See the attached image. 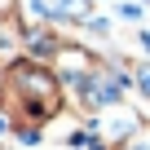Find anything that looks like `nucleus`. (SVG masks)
<instances>
[{"mask_svg": "<svg viewBox=\"0 0 150 150\" xmlns=\"http://www.w3.org/2000/svg\"><path fill=\"white\" fill-rule=\"evenodd\" d=\"M0 150H5V146H0Z\"/></svg>", "mask_w": 150, "mask_h": 150, "instance_id": "obj_2", "label": "nucleus"}, {"mask_svg": "<svg viewBox=\"0 0 150 150\" xmlns=\"http://www.w3.org/2000/svg\"><path fill=\"white\" fill-rule=\"evenodd\" d=\"M18 5H22V0H0V18H5V13H13Z\"/></svg>", "mask_w": 150, "mask_h": 150, "instance_id": "obj_1", "label": "nucleus"}]
</instances>
